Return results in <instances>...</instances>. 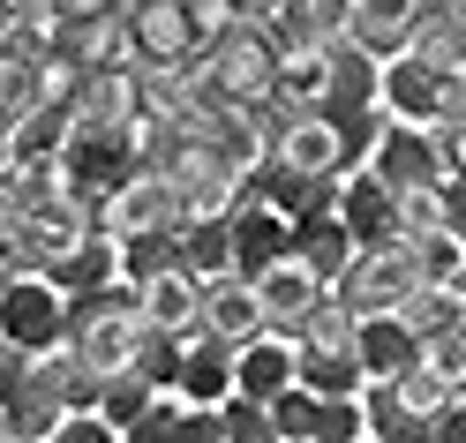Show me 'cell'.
I'll return each mask as SVG.
<instances>
[{"label": "cell", "mask_w": 466, "mask_h": 443, "mask_svg": "<svg viewBox=\"0 0 466 443\" xmlns=\"http://www.w3.org/2000/svg\"><path fill=\"white\" fill-rule=\"evenodd\" d=\"M61 368H68V346H46V353H8L0 361V436H46L61 421Z\"/></svg>", "instance_id": "6da1fadb"}, {"label": "cell", "mask_w": 466, "mask_h": 443, "mask_svg": "<svg viewBox=\"0 0 466 443\" xmlns=\"http://www.w3.org/2000/svg\"><path fill=\"white\" fill-rule=\"evenodd\" d=\"M143 166V143H136V121H68V143H61V173L91 196H113Z\"/></svg>", "instance_id": "7a4b0ae2"}, {"label": "cell", "mask_w": 466, "mask_h": 443, "mask_svg": "<svg viewBox=\"0 0 466 443\" xmlns=\"http://www.w3.org/2000/svg\"><path fill=\"white\" fill-rule=\"evenodd\" d=\"M0 338L23 353H46L68 338V293L46 271H8L0 278Z\"/></svg>", "instance_id": "3957f363"}, {"label": "cell", "mask_w": 466, "mask_h": 443, "mask_svg": "<svg viewBox=\"0 0 466 443\" xmlns=\"http://www.w3.org/2000/svg\"><path fill=\"white\" fill-rule=\"evenodd\" d=\"M158 173L173 181V196H181V226L211 218V211H233V196H241V166H233L211 136H181V151H173Z\"/></svg>", "instance_id": "277c9868"}, {"label": "cell", "mask_w": 466, "mask_h": 443, "mask_svg": "<svg viewBox=\"0 0 466 443\" xmlns=\"http://www.w3.org/2000/svg\"><path fill=\"white\" fill-rule=\"evenodd\" d=\"M414 278H421V263H414V241H384V248H354L346 256V271L331 278V293L354 316H369V308H399L406 293H414Z\"/></svg>", "instance_id": "5b68a950"}, {"label": "cell", "mask_w": 466, "mask_h": 443, "mask_svg": "<svg viewBox=\"0 0 466 443\" xmlns=\"http://www.w3.org/2000/svg\"><path fill=\"white\" fill-rule=\"evenodd\" d=\"M369 173L384 188H436V181H444L436 136L421 121H384V136H376V151H369Z\"/></svg>", "instance_id": "8992f818"}, {"label": "cell", "mask_w": 466, "mask_h": 443, "mask_svg": "<svg viewBox=\"0 0 466 443\" xmlns=\"http://www.w3.org/2000/svg\"><path fill=\"white\" fill-rule=\"evenodd\" d=\"M376 98H384L391 121H436L444 113V68L414 61V53H391V61H376Z\"/></svg>", "instance_id": "52a82bcc"}, {"label": "cell", "mask_w": 466, "mask_h": 443, "mask_svg": "<svg viewBox=\"0 0 466 443\" xmlns=\"http://www.w3.org/2000/svg\"><path fill=\"white\" fill-rule=\"evenodd\" d=\"M361 106H384L376 98V53H361L354 38H331L324 45V91H316L309 113L339 121V113H361Z\"/></svg>", "instance_id": "ba28073f"}, {"label": "cell", "mask_w": 466, "mask_h": 443, "mask_svg": "<svg viewBox=\"0 0 466 443\" xmlns=\"http://www.w3.org/2000/svg\"><path fill=\"white\" fill-rule=\"evenodd\" d=\"M339 226L354 233V248H384V241H399V196L369 166L339 173Z\"/></svg>", "instance_id": "9c48e42d"}, {"label": "cell", "mask_w": 466, "mask_h": 443, "mask_svg": "<svg viewBox=\"0 0 466 443\" xmlns=\"http://www.w3.org/2000/svg\"><path fill=\"white\" fill-rule=\"evenodd\" d=\"M226 218H233V271H241V278H264L271 263L294 248V233H286V211H271V203H256V196H241Z\"/></svg>", "instance_id": "30bf717a"}, {"label": "cell", "mask_w": 466, "mask_h": 443, "mask_svg": "<svg viewBox=\"0 0 466 443\" xmlns=\"http://www.w3.org/2000/svg\"><path fill=\"white\" fill-rule=\"evenodd\" d=\"M136 338H143V308H98V316H83L68 323V353L76 361H91V368H128L136 361Z\"/></svg>", "instance_id": "8fae6325"}, {"label": "cell", "mask_w": 466, "mask_h": 443, "mask_svg": "<svg viewBox=\"0 0 466 443\" xmlns=\"http://www.w3.org/2000/svg\"><path fill=\"white\" fill-rule=\"evenodd\" d=\"M173 391H181L188 406H218L226 391H233V338H218V331H196L181 338V376H173Z\"/></svg>", "instance_id": "7c38bea8"}, {"label": "cell", "mask_w": 466, "mask_h": 443, "mask_svg": "<svg viewBox=\"0 0 466 443\" xmlns=\"http://www.w3.org/2000/svg\"><path fill=\"white\" fill-rule=\"evenodd\" d=\"M128 443H218V406H188L181 391H151L128 421Z\"/></svg>", "instance_id": "4fadbf2b"}, {"label": "cell", "mask_w": 466, "mask_h": 443, "mask_svg": "<svg viewBox=\"0 0 466 443\" xmlns=\"http://www.w3.org/2000/svg\"><path fill=\"white\" fill-rule=\"evenodd\" d=\"M128 226H181V196H173L166 173L136 166L128 181L106 196V233H128Z\"/></svg>", "instance_id": "5bb4252c"}, {"label": "cell", "mask_w": 466, "mask_h": 443, "mask_svg": "<svg viewBox=\"0 0 466 443\" xmlns=\"http://www.w3.org/2000/svg\"><path fill=\"white\" fill-rule=\"evenodd\" d=\"M256 293H264V331H294V323H301L316 301H324L331 286L316 278V271H309V263H301L294 248H286V256L271 263V271L256 278Z\"/></svg>", "instance_id": "9a60e30c"}, {"label": "cell", "mask_w": 466, "mask_h": 443, "mask_svg": "<svg viewBox=\"0 0 466 443\" xmlns=\"http://www.w3.org/2000/svg\"><path fill=\"white\" fill-rule=\"evenodd\" d=\"M203 331H218L233 346L264 331V293H256V278H241V271H211L203 278Z\"/></svg>", "instance_id": "2e32d148"}, {"label": "cell", "mask_w": 466, "mask_h": 443, "mask_svg": "<svg viewBox=\"0 0 466 443\" xmlns=\"http://www.w3.org/2000/svg\"><path fill=\"white\" fill-rule=\"evenodd\" d=\"M414 15L421 0H346V31L361 53H376V61H391V53H406V38H414Z\"/></svg>", "instance_id": "e0dca14e"}, {"label": "cell", "mask_w": 466, "mask_h": 443, "mask_svg": "<svg viewBox=\"0 0 466 443\" xmlns=\"http://www.w3.org/2000/svg\"><path fill=\"white\" fill-rule=\"evenodd\" d=\"M286 383H294V338L286 331H256L233 346V391H248V398H279Z\"/></svg>", "instance_id": "ac0fdd59"}, {"label": "cell", "mask_w": 466, "mask_h": 443, "mask_svg": "<svg viewBox=\"0 0 466 443\" xmlns=\"http://www.w3.org/2000/svg\"><path fill=\"white\" fill-rule=\"evenodd\" d=\"M286 233H294V256H301L324 286L346 271V256H354V233L339 226L331 203H309V211H294V218H286Z\"/></svg>", "instance_id": "d6986e66"}, {"label": "cell", "mask_w": 466, "mask_h": 443, "mask_svg": "<svg viewBox=\"0 0 466 443\" xmlns=\"http://www.w3.org/2000/svg\"><path fill=\"white\" fill-rule=\"evenodd\" d=\"M143 323H158V331H196L203 323V278L188 271V263H166V271L143 278Z\"/></svg>", "instance_id": "ffe728a7"}, {"label": "cell", "mask_w": 466, "mask_h": 443, "mask_svg": "<svg viewBox=\"0 0 466 443\" xmlns=\"http://www.w3.org/2000/svg\"><path fill=\"white\" fill-rule=\"evenodd\" d=\"M414 353H421V338L406 331L399 308H369V316H354V361H361V376H399Z\"/></svg>", "instance_id": "44dd1931"}, {"label": "cell", "mask_w": 466, "mask_h": 443, "mask_svg": "<svg viewBox=\"0 0 466 443\" xmlns=\"http://www.w3.org/2000/svg\"><path fill=\"white\" fill-rule=\"evenodd\" d=\"M136 98H143L136 68H83V91L68 106V121H136Z\"/></svg>", "instance_id": "7402d4cb"}, {"label": "cell", "mask_w": 466, "mask_h": 443, "mask_svg": "<svg viewBox=\"0 0 466 443\" xmlns=\"http://www.w3.org/2000/svg\"><path fill=\"white\" fill-rule=\"evenodd\" d=\"M121 271V248H113V233H76V241L61 256H46V278L61 286V293H83V286H98Z\"/></svg>", "instance_id": "603a6c76"}, {"label": "cell", "mask_w": 466, "mask_h": 443, "mask_svg": "<svg viewBox=\"0 0 466 443\" xmlns=\"http://www.w3.org/2000/svg\"><path fill=\"white\" fill-rule=\"evenodd\" d=\"M354 398H361V436H376V443H384V436H391V443L429 436V421L399 398V383H391V376H361V391H354Z\"/></svg>", "instance_id": "cb8c5ba5"}, {"label": "cell", "mask_w": 466, "mask_h": 443, "mask_svg": "<svg viewBox=\"0 0 466 443\" xmlns=\"http://www.w3.org/2000/svg\"><path fill=\"white\" fill-rule=\"evenodd\" d=\"M406 53H414V61H429V68H444V76H451V68H466V31L444 15V0H421Z\"/></svg>", "instance_id": "d4e9b609"}, {"label": "cell", "mask_w": 466, "mask_h": 443, "mask_svg": "<svg viewBox=\"0 0 466 443\" xmlns=\"http://www.w3.org/2000/svg\"><path fill=\"white\" fill-rule=\"evenodd\" d=\"M113 248H121V278H151L166 271V263H181V226H128V233H113Z\"/></svg>", "instance_id": "484cf974"}, {"label": "cell", "mask_w": 466, "mask_h": 443, "mask_svg": "<svg viewBox=\"0 0 466 443\" xmlns=\"http://www.w3.org/2000/svg\"><path fill=\"white\" fill-rule=\"evenodd\" d=\"M181 263L196 278H211V271H233V218L211 211V218H188L181 226Z\"/></svg>", "instance_id": "4316f807"}, {"label": "cell", "mask_w": 466, "mask_h": 443, "mask_svg": "<svg viewBox=\"0 0 466 443\" xmlns=\"http://www.w3.org/2000/svg\"><path fill=\"white\" fill-rule=\"evenodd\" d=\"M68 143V106H31L8 121V158H61Z\"/></svg>", "instance_id": "83f0119b"}, {"label": "cell", "mask_w": 466, "mask_h": 443, "mask_svg": "<svg viewBox=\"0 0 466 443\" xmlns=\"http://www.w3.org/2000/svg\"><path fill=\"white\" fill-rule=\"evenodd\" d=\"M271 151H279V158H294L301 173H339V166H331V121H324V113H294Z\"/></svg>", "instance_id": "f1b7e54d"}, {"label": "cell", "mask_w": 466, "mask_h": 443, "mask_svg": "<svg viewBox=\"0 0 466 443\" xmlns=\"http://www.w3.org/2000/svg\"><path fill=\"white\" fill-rule=\"evenodd\" d=\"M376 136H384V106L339 113V121H331V166H339V173H361L369 151H376Z\"/></svg>", "instance_id": "f546056e"}, {"label": "cell", "mask_w": 466, "mask_h": 443, "mask_svg": "<svg viewBox=\"0 0 466 443\" xmlns=\"http://www.w3.org/2000/svg\"><path fill=\"white\" fill-rule=\"evenodd\" d=\"M151 391H158V383L143 376L136 361H128V368H106V391H98V413H106V421H113V428L128 436V421H136L143 406H151Z\"/></svg>", "instance_id": "4dcf8cb0"}, {"label": "cell", "mask_w": 466, "mask_h": 443, "mask_svg": "<svg viewBox=\"0 0 466 443\" xmlns=\"http://www.w3.org/2000/svg\"><path fill=\"white\" fill-rule=\"evenodd\" d=\"M218 443H279L271 406L248 398V391H226V398H218Z\"/></svg>", "instance_id": "1f68e13d"}, {"label": "cell", "mask_w": 466, "mask_h": 443, "mask_svg": "<svg viewBox=\"0 0 466 443\" xmlns=\"http://www.w3.org/2000/svg\"><path fill=\"white\" fill-rule=\"evenodd\" d=\"M391 383H399V398H406V406H414V413H421V421H429V413H436V406H444V398H451V383H444V368H436V361H429V353H414V361H406V368H399Z\"/></svg>", "instance_id": "d6a6232c"}, {"label": "cell", "mask_w": 466, "mask_h": 443, "mask_svg": "<svg viewBox=\"0 0 466 443\" xmlns=\"http://www.w3.org/2000/svg\"><path fill=\"white\" fill-rule=\"evenodd\" d=\"M136 368L158 383V391H173V376H181V331H158V323H143L136 338Z\"/></svg>", "instance_id": "836d02e7"}, {"label": "cell", "mask_w": 466, "mask_h": 443, "mask_svg": "<svg viewBox=\"0 0 466 443\" xmlns=\"http://www.w3.org/2000/svg\"><path fill=\"white\" fill-rule=\"evenodd\" d=\"M459 256H466V241L459 233H414V263H421V278H459Z\"/></svg>", "instance_id": "e575fe53"}, {"label": "cell", "mask_w": 466, "mask_h": 443, "mask_svg": "<svg viewBox=\"0 0 466 443\" xmlns=\"http://www.w3.org/2000/svg\"><path fill=\"white\" fill-rule=\"evenodd\" d=\"M98 391H106V368H91V361H76V353H68V368H61V406H68V413H98Z\"/></svg>", "instance_id": "d590c367"}, {"label": "cell", "mask_w": 466, "mask_h": 443, "mask_svg": "<svg viewBox=\"0 0 466 443\" xmlns=\"http://www.w3.org/2000/svg\"><path fill=\"white\" fill-rule=\"evenodd\" d=\"M391 196H399V233H406V241L444 226V203H436V188H391Z\"/></svg>", "instance_id": "8d00e7d4"}, {"label": "cell", "mask_w": 466, "mask_h": 443, "mask_svg": "<svg viewBox=\"0 0 466 443\" xmlns=\"http://www.w3.org/2000/svg\"><path fill=\"white\" fill-rule=\"evenodd\" d=\"M46 443H121V428H113L106 413H61V421L46 428Z\"/></svg>", "instance_id": "74e56055"}, {"label": "cell", "mask_w": 466, "mask_h": 443, "mask_svg": "<svg viewBox=\"0 0 466 443\" xmlns=\"http://www.w3.org/2000/svg\"><path fill=\"white\" fill-rule=\"evenodd\" d=\"M436 203H444V233L466 241V173H444V181H436Z\"/></svg>", "instance_id": "f35d334b"}, {"label": "cell", "mask_w": 466, "mask_h": 443, "mask_svg": "<svg viewBox=\"0 0 466 443\" xmlns=\"http://www.w3.org/2000/svg\"><path fill=\"white\" fill-rule=\"evenodd\" d=\"M436 158H444V173H466V121H436Z\"/></svg>", "instance_id": "ab89813d"}, {"label": "cell", "mask_w": 466, "mask_h": 443, "mask_svg": "<svg viewBox=\"0 0 466 443\" xmlns=\"http://www.w3.org/2000/svg\"><path fill=\"white\" fill-rule=\"evenodd\" d=\"M429 436H444V443H466V398H459V391H451L444 406L429 413Z\"/></svg>", "instance_id": "60d3db41"}, {"label": "cell", "mask_w": 466, "mask_h": 443, "mask_svg": "<svg viewBox=\"0 0 466 443\" xmlns=\"http://www.w3.org/2000/svg\"><path fill=\"white\" fill-rule=\"evenodd\" d=\"M218 8H226L233 23H256V15H264V8H271V0H218Z\"/></svg>", "instance_id": "b9f144b4"}, {"label": "cell", "mask_w": 466, "mask_h": 443, "mask_svg": "<svg viewBox=\"0 0 466 443\" xmlns=\"http://www.w3.org/2000/svg\"><path fill=\"white\" fill-rule=\"evenodd\" d=\"M0 8H15V15H46L53 0H0Z\"/></svg>", "instance_id": "7bdbcfd3"}, {"label": "cell", "mask_w": 466, "mask_h": 443, "mask_svg": "<svg viewBox=\"0 0 466 443\" xmlns=\"http://www.w3.org/2000/svg\"><path fill=\"white\" fill-rule=\"evenodd\" d=\"M451 391H459V398H466V368H459V383H451Z\"/></svg>", "instance_id": "ee69618b"}, {"label": "cell", "mask_w": 466, "mask_h": 443, "mask_svg": "<svg viewBox=\"0 0 466 443\" xmlns=\"http://www.w3.org/2000/svg\"><path fill=\"white\" fill-rule=\"evenodd\" d=\"M459 286H466V256H459Z\"/></svg>", "instance_id": "f6af8a7d"}]
</instances>
